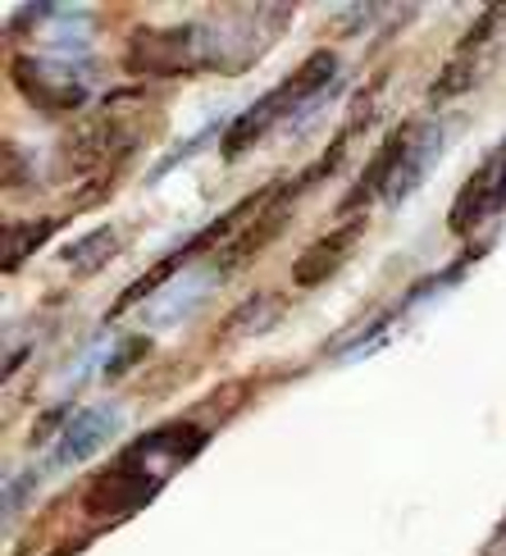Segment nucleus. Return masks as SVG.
I'll return each mask as SVG.
<instances>
[{"instance_id":"obj_1","label":"nucleus","mask_w":506,"mask_h":556,"mask_svg":"<svg viewBox=\"0 0 506 556\" xmlns=\"http://www.w3.org/2000/svg\"><path fill=\"white\" fill-rule=\"evenodd\" d=\"M124 64H128V74H160V78L192 74L197 64H205L201 23H178V28H137L128 37Z\"/></svg>"},{"instance_id":"obj_2","label":"nucleus","mask_w":506,"mask_h":556,"mask_svg":"<svg viewBox=\"0 0 506 556\" xmlns=\"http://www.w3.org/2000/svg\"><path fill=\"white\" fill-rule=\"evenodd\" d=\"M160 489V479L147 470V452H124L114 466H105L97 479L83 489V511L97 520H124L128 511H137L151 493Z\"/></svg>"},{"instance_id":"obj_3","label":"nucleus","mask_w":506,"mask_h":556,"mask_svg":"<svg viewBox=\"0 0 506 556\" xmlns=\"http://www.w3.org/2000/svg\"><path fill=\"white\" fill-rule=\"evenodd\" d=\"M296 192H302V182H292V188H265V192H256V211H251L238 233L215 251V261H219L224 274L238 269V265H251L274 238L283 233V224L292 219V197Z\"/></svg>"},{"instance_id":"obj_4","label":"nucleus","mask_w":506,"mask_h":556,"mask_svg":"<svg viewBox=\"0 0 506 556\" xmlns=\"http://www.w3.org/2000/svg\"><path fill=\"white\" fill-rule=\"evenodd\" d=\"M360 233H365V219L356 215L352 224H342V228H333L329 238H319L315 247H306L302 256H296V265H292V283H296V288H319V283H329V278L342 269V261L352 256V247H356Z\"/></svg>"},{"instance_id":"obj_5","label":"nucleus","mask_w":506,"mask_h":556,"mask_svg":"<svg viewBox=\"0 0 506 556\" xmlns=\"http://www.w3.org/2000/svg\"><path fill=\"white\" fill-rule=\"evenodd\" d=\"M14 83L23 87V97L41 110H78L87 101V91L78 83H60L55 74H46L41 60H14Z\"/></svg>"},{"instance_id":"obj_6","label":"nucleus","mask_w":506,"mask_h":556,"mask_svg":"<svg viewBox=\"0 0 506 556\" xmlns=\"http://www.w3.org/2000/svg\"><path fill=\"white\" fill-rule=\"evenodd\" d=\"M279 114H283L279 97H274V91H265V97H261L256 105H251V110L242 114V119L228 124V132H224V147H219V151H224V160H238L242 151L256 147L261 137L274 128V119H279Z\"/></svg>"},{"instance_id":"obj_7","label":"nucleus","mask_w":506,"mask_h":556,"mask_svg":"<svg viewBox=\"0 0 506 556\" xmlns=\"http://www.w3.org/2000/svg\"><path fill=\"white\" fill-rule=\"evenodd\" d=\"M333 68H338V60H333V51H315V55H306L302 64L292 68V74L274 87V97H279V105H283V114L292 110V105H302L306 97H315L319 87H325L329 78H333Z\"/></svg>"},{"instance_id":"obj_8","label":"nucleus","mask_w":506,"mask_h":556,"mask_svg":"<svg viewBox=\"0 0 506 556\" xmlns=\"http://www.w3.org/2000/svg\"><path fill=\"white\" fill-rule=\"evenodd\" d=\"M110 433H114V410H87V415H78V420L68 425L60 456H64V460H78V456H87V452H97Z\"/></svg>"},{"instance_id":"obj_9","label":"nucleus","mask_w":506,"mask_h":556,"mask_svg":"<svg viewBox=\"0 0 506 556\" xmlns=\"http://www.w3.org/2000/svg\"><path fill=\"white\" fill-rule=\"evenodd\" d=\"M55 228H60V219H33V224H23V228H10V233H5V274H14L18 261L33 256L37 242L51 238Z\"/></svg>"},{"instance_id":"obj_10","label":"nucleus","mask_w":506,"mask_h":556,"mask_svg":"<svg viewBox=\"0 0 506 556\" xmlns=\"http://www.w3.org/2000/svg\"><path fill=\"white\" fill-rule=\"evenodd\" d=\"M174 269H178V261H160V265H155V269H151V274L142 278V283H132V288H128V292H124L119 301H114V311H110V315H124L128 306H137V301H142L147 292H155V288H160V283H165V278H169V274H174Z\"/></svg>"},{"instance_id":"obj_11","label":"nucleus","mask_w":506,"mask_h":556,"mask_svg":"<svg viewBox=\"0 0 506 556\" xmlns=\"http://www.w3.org/2000/svg\"><path fill=\"white\" fill-rule=\"evenodd\" d=\"M484 169L493 174V192H497V211H502V205H506V147H502L497 155H489V160H484Z\"/></svg>"}]
</instances>
